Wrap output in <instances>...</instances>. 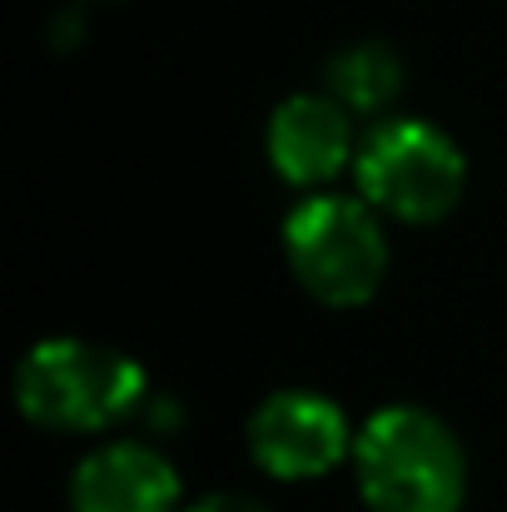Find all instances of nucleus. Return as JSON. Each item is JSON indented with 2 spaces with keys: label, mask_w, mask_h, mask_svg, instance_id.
<instances>
[{
  "label": "nucleus",
  "mask_w": 507,
  "mask_h": 512,
  "mask_svg": "<svg viewBox=\"0 0 507 512\" xmlns=\"http://www.w3.org/2000/svg\"><path fill=\"white\" fill-rule=\"evenodd\" d=\"M264 155L284 184L319 189L358 160L348 110L334 95H289L264 130Z\"/></svg>",
  "instance_id": "obj_6"
},
{
  "label": "nucleus",
  "mask_w": 507,
  "mask_h": 512,
  "mask_svg": "<svg viewBox=\"0 0 507 512\" xmlns=\"http://www.w3.org/2000/svg\"><path fill=\"white\" fill-rule=\"evenodd\" d=\"M284 259L309 299L329 309H358L388 274L383 214L363 199L309 194L284 219Z\"/></svg>",
  "instance_id": "obj_3"
},
{
  "label": "nucleus",
  "mask_w": 507,
  "mask_h": 512,
  "mask_svg": "<svg viewBox=\"0 0 507 512\" xmlns=\"http://www.w3.org/2000/svg\"><path fill=\"white\" fill-rule=\"evenodd\" d=\"M189 512H269V508H264V503H254V498H244V493H214V498L194 503Z\"/></svg>",
  "instance_id": "obj_9"
},
{
  "label": "nucleus",
  "mask_w": 507,
  "mask_h": 512,
  "mask_svg": "<svg viewBox=\"0 0 507 512\" xmlns=\"http://www.w3.org/2000/svg\"><path fill=\"white\" fill-rule=\"evenodd\" d=\"M249 458L279 478V483H304L338 468L353 453V428L334 398L314 388H279L249 413Z\"/></svg>",
  "instance_id": "obj_5"
},
{
  "label": "nucleus",
  "mask_w": 507,
  "mask_h": 512,
  "mask_svg": "<svg viewBox=\"0 0 507 512\" xmlns=\"http://www.w3.org/2000/svg\"><path fill=\"white\" fill-rule=\"evenodd\" d=\"M353 473L368 512H458L468 493V463L453 428L418 403L368 413L353 438Z\"/></svg>",
  "instance_id": "obj_1"
},
{
  "label": "nucleus",
  "mask_w": 507,
  "mask_h": 512,
  "mask_svg": "<svg viewBox=\"0 0 507 512\" xmlns=\"http://www.w3.org/2000/svg\"><path fill=\"white\" fill-rule=\"evenodd\" d=\"M145 368L105 343L45 339L15 363V403L45 433H100L135 413Z\"/></svg>",
  "instance_id": "obj_2"
},
{
  "label": "nucleus",
  "mask_w": 507,
  "mask_h": 512,
  "mask_svg": "<svg viewBox=\"0 0 507 512\" xmlns=\"http://www.w3.org/2000/svg\"><path fill=\"white\" fill-rule=\"evenodd\" d=\"M75 512H174L179 508V473L150 443H105L80 458L70 478Z\"/></svg>",
  "instance_id": "obj_7"
},
{
  "label": "nucleus",
  "mask_w": 507,
  "mask_h": 512,
  "mask_svg": "<svg viewBox=\"0 0 507 512\" xmlns=\"http://www.w3.org/2000/svg\"><path fill=\"white\" fill-rule=\"evenodd\" d=\"M358 194L383 219L438 224L463 199L468 165L463 150L428 120H383L358 145Z\"/></svg>",
  "instance_id": "obj_4"
},
{
  "label": "nucleus",
  "mask_w": 507,
  "mask_h": 512,
  "mask_svg": "<svg viewBox=\"0 0 507 512\" xmlns=\"http://www.w3.org/2000/svg\"><path fill=\"white\" fill-rule=\"evenodd\" d=\"M324 80L348 115H373L403 90V60L388 40H353L329 60Z\"/></svg>",
  "instance_id": "obj_8"
}]
</instances>
